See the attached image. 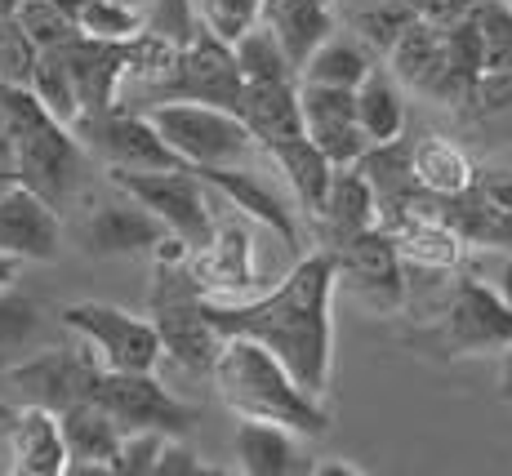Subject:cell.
<instances>
[{"instance_id": "cell-29", "label": "cell", "mask_w": 512, "mask_h": 476, "mask_svg": "<svg viewBox=\"0 0 512 476\" xmlns=\"http://www.w3.org/2000/svg\"><path fill=\"white\" fill-rule=\"evenodd\" d=\"M45 330V312L32 294L0 285V365H14L36 352Z\"/></svg>"}, {"instance_id": "cell-37", "label": "cell", "mask_w": 512, "mask_h": 476, "mask_svg": "<svg viewBox=\"0 0 512 476\" xmlns=\"http://www.w3.org/2000/svg\"><path fill=\"white\" fill-rule=\"evenodd\" d=\"M161 445H165V432H156V428H130V432H121L112 472L116 476H152Z\"/></svg>"}, {"instance_id": "cell-30", "label": "cell", "mask_w": 512, "mask_h": 476, "mask_svg": "<svg viewBox=\"0 0 512 476\" xmlns=\"http://www.w3.org/2000/svg\"><path fill=\"white\" fill-rule=\"evenodd\" d=\"M352 36L370 49L374 58H383L392 49V41L401 36V27L415 18V5L410 0H357V5L343 9Z\"/></svg>"}, {"instance_id": "cell-6", "label": "cell", "mask_w": 512, "mask_h": 476, "mask_svg": "<svg viewBox=\"0 0 512 476\" xmlns=\"http://www.w3.org/2000/svg\"><path fill=\"white\" fill-rule=\"evenodd\" d=\"M419 347H432L441 356H481V352H504L512 343V299L490 290L477 276H459L450 285L441 316L423 334H415Z\"/></svg>"}, {"instance_id": "cell-17", "label": "cell", "mask_w": 512, "mask_h": 476, "mask_svg": "<svg viewBox=\"0 0 512 476\" xmlns=\"http://www.w3.org/2000/svg\"><path fill=\"white\" fill-rule=\"evenodd\" d=\"M165 223L152 210H143L134 196H116V201H98L81 223V245L98 259L107 254H143L165 241Z\"/></svg>"}, {"instance_id": "cell-38", "label": "cell", "mask_w": 512, "mask_h": 476, "mask_svg": "<svg viewBox=\"0 0 512 476\" xmlns=\"http://www.w3.org/2000/svg\"><path fill=\"white\" fill-rule=\"evenodd\" d=\"M143 27L165 36V41L183 45L196 32V0H156V9L143 18Z\"/></svg>"}, {"instance_id": "cell-40", "label": "cell", "mask_w": 512, "mask_h": 476, "mask_svg": "<svg viewBox=\"0 0 512 476\" xmlns=\"http://www.w3.org/2000/svg\"><path fill=\"white\" fill-rule=\"evenodd\" d=\"M410 5H415V14L428 18V23L450 27V23H459V18H468L477 0H410Z\"/></svg>"}, {"instance_id": "cell-13", "label": "cell", "mask_w": 512, "mask_h": 476, "mask_svg": "<svg viewBox=\"0 0 512 476\" xmlns=\"http://www.w3.org/2000/svg\"><path fill=\"white\" fill-rule=\"evenodd\" d=\"M441 223L481 250H512V170H472L464 192L441 196Z\"/></svg>"}, {"instance_id": "cell-24", "label": "cell", "mask_w": 512, "mask_h": 476, "mask_svg": "<svg viewBox=\"0 0 512 476\" xmlns=\"http://www.w3.org/2000/svg\"><path fill=\"white\" fill-rule=\"evenodd\" d=\"M334 9H339L334 0H272V5H263V23L277 32L285 58L294 63V72H299L312 49L334 32V23H339Z\"/></svg>"}, {"instance_id": "cell-1", "label": "cell", "mask_w": 512, "mask_h": 476, "mask_svg": "<svg viewBox=\"0 0 512 476\" xmlns=\"http://www.w3.org/2000/svg\"><path fill=\"white\" fill-rule=\"evenodd\" d=\"M334 254L312 250L308 259L290 267V276L277 281L268 294L245 303H210L205 312L228 339H250L263 352H272L299 388L326 396L334 370Z\"/></svg>"}, {"instance_id": "cell-25", "label": "cell", "mask_w": 512, "mask_h": 476, "mask_svg": "<svg viewBox=\"0 0 512 476\" xmlns=\"http://www.w3.org/2000/svg\"><path fill=\"white\" fill-rule=\"evenodd\" d=\"M263 152H268L272 165L285 174L294 205H299L308 218L317 214L321 196H326V187H330V174H334V165L317 152V143H312L308 134H294V138H281V143L263 147Z\"/></svg>"}, {"instance_id": "cell-31", "label": "cell", "mask_w": 512, "mask_h": 476, "mask_svg": "<svg viewBox=\"0 0 512 476\" xmlns=\"http://www.w3.org/2000/svg\"><path fill=\"white\" fill-rule=\"evenodd\" d=\"M410 170H415L419 187L432 196H455L468 187L472 165L459 147L441 143V138H423V143L410 147Z\"/></svg>"}, {"instance_id": "cell-20", "label": "cell", "mask_w": 512, "mask_h": 476, "mask_svg": "<svg viewBox=\"0 0 512 476\" xmlns=\"http://www.w3.org/2000/svg\"><path fill=\"white\" fill-rule=\"evenodd\" d=\"M63 58H67V72H72L81 112H103V107L116 103L125 72H130V49H125V41L76 36V41L63 45Z\"/></svg>"}, {"instance_id": "cell-10", "label": "cell", "mask_w": 512, "mask_h": 476, "mask_svg": "<svg viewBox=\"0 0 512 476\" xmlns=\"http://www.w3.org/2000/svg\"><path fill=\"white\" fill-rule=\"evenodd\" d=\"M72 134L107 170H170V165H179L170 147L161 143L156 125L147 121V112H130L121 103L103 107V112H81L72 121Z\"/></svg>"}, {"instance_id": "cell-7", "label": "cell", "mask_w": 512, "mask_h": 476, "mask_svg": "<svg viewBox=\"0 0 512 476\" xmlns=\"http://www.w3.org/2000/svg\"><path fill=\"white\" fill-rule=\"evenodd\" d=\"M241 89H245V81H241V72H236L232 45L196 23V32L174 49L170 72L152 85V98L156 103L183 98V103H210V107L236 112V107H241Z\"/></svg>"}, {"instance_id": "cell-11", "label": "cell", "mask_w": 512, "mask_h": 476, "mask_svg": "<svg viewBox=\"0 0 512 476\" xmlns=\"http://www.w3.org/2000/svg\"><path fill=\"white\" fill-rule=\"evenodd\" d=\"M94 401L121 423V432L156 428L165 436H187L196 423L192 405H183L170 388H161L152 379V370H103L98 374Z\"/></svg>"}, {"instance_id": "cell-2", "label": "cell", "mask_w": 512, "mask_h": 476, "mask_svg": "<svg viewBox=\"0 0 512 476\" xmlns=\"http://www.w3.org/2000/svg\"><path fill=\"white\" fill-rule=\"evenodd\" d=\"M214 388H219L223 405L241 419L259 423H281V428L299 436H321L330 428V410L321 405V396L294 383V374L285 370L272 352H263L250 339H228L214 361Z\"/></svg>"}, {"instance_id": "cell-14", "label": "cell", "mask_w": 512, "mask_h": 476, "mask_svg": "<svg viewBox=\"0 0 512 476\" xmlns=\"http://www.w3.org/2000/svg\"><path fill=\"white\" fill-rule=\"evenodd\" d=\"M299 112H303V134L317 143V152L326 156L330 165H357L361 152L370 147L357 125L352 89L299 81Z\"/></svg>"}, {"instance_id": "cell-23", "label": "cell", "mask_w": 512, "mask_h": 476, "mask_svg": "<svg viewBox=\"0 0 512 476\" xmlns=\"http://www.w3.org/2000/svg\"><path fill=\"white\" fill-rule=\"evenodd\" d=\"M241 125L259 147H272L281 138L303 134V112H299V81H263L241 89V107H236Z\"/></svg>"}, {"instance_id": "cell-4", "label": "cell", "mask_w": 512, "mask_h": 476, "mask_svg": "<svg viewBox=\"0 0 512 476\" xmlns=\"http://www.w3.org/2000/svg\"><path fill=\"white\" fill-rule=\"evenodd\" d=\"M147 121L156 125L161 143L174 152L179 165L192 170H210V165H245L250 152L259 143L250 138V130L241 125V116L228 107H210V103H152Z\"/></svg>"}, {"instance_id": "cell-22", "label": "cell", "mask_w": 512, "mask_h": 476, "mask_svg": "<svg viewBox=\"0 0 512 476\" xmlns=\"http://www.w3.org/2000/svg\"><path fill=\"white\" fill-rule=\"evenodd\" d=\"M236 468L245 476H312V454H303L299 432L281 428V423L245 419L232 436Z\"/></svg>"}, {"instance_id": "cell-19", "label": "cell", "mask_w": 512, "mask_h": 476, "mask_svg": "<svg viewBox=\"0 0 512 476\" xmlns=\"http://www.w3.org/2000/svg\"><path fill=\"white\" fill-rule=\"evenodd\" d=\"M312 223H317V241L326 245V250H339L343 241H352V236L379 227L374 192H370L366 174H361L357 165H334L330 187H326V196H321Z\"/></svg>"}, {"instance_id": "cell-9", "label": "cell", "mask_w": 512, "mask_h": 476, "mask_svg": "<svg viewBox=\"0 0 512 476\" xmlns=\"http://www.w3.org/2000/svg\"><path fill=\"white\" fill-rule=\"evenodd\" d=\"M9 388L23 396V405H41L49 414H63L76 401H94L103 365L90 347H36L32 356L5 365Z\"/></svg>"}, {"instance_id": "cell-33", "label": "cell", "mask_w": 512, "mask_h": 476, "mask_svg": "<svg viewBox=\"0 0 512 476\" xmlns=\"http://www.w3.org/2000/svg\"><path fill=\"white\" fill-rule=\"evenodd\" d=\"M468 18L481 41V72H504V67H512V5L508 0H477Z\"/></svg>"}, {"instance_id": "cell-34", "label": "cell", "mask_w": 512, "mask_h": 476, "mask_svg": "<svg viewBox=\"0 0 512 476\" xmlns=\"http://www.w3.org/2000/svg\"><path fill=\"white\" fill-rule=\"evenodd\" d=\"M14 18L36 49H58V45L81 36L72 23V14H67L58 0H14Z\"/></svg>"}, {"instance_id": "cell-39", "label": "cell", "mask_w": 512, "mask_h": 476, "mask_svg": "<svg viewBox=\"0 0 512 476\" xmlns=\"http://www.w3.org/2000/svg\"><path fill=\"white\" fill-rule=\"evenodd\" d=\"M152 476H210V468L201 463V454L192 445H183V436H165Z\"/></svg>"}, {"instance_id": "cell-28", "label": "cell", "mask_w": 512, "mask_h": 476, "mask_svg": "<svg viewBox=\"0 0 512 476\" xmlns=\"http://www.w3.org/2000/svg\"><path fill=\"white\" fill-rule=\"evenodd\" d=\"M232 58H236V72H241L245 85L299 81V72H294V63L285 58V49L277 41V32H272L263 18L254 27H245V32L232 41Z\"/></svg>"}, {"instance_id": "cell-21", "label": "cell", "mask_w": 512, "mask_h": 476, "mask_svg": "<svg viewBox=\"0 0 512 476\" xmlns=\"http://www.w3.org/2000/svg\"><path fill=\"white\" fill-rule=\"evenodd\" d=\"M58 432H63L67 472H72V476L112 472L116 445H121V423H116L98 401L67 405V410L58 414Z\"/></svg>"}, {"instance_id": "cell-32", "label": "cell", "mask_w": 512, "mask_h": 476, "mask_svg": "<svg viewBox=\"0 0 512 476\" xmlns=\"http://www.w3.org/2000/svg\"><path fill=\"white\" fill-rule=\"evenodd\" d=\"M41 107L54 121L72 125L81 116V103H76V85H72V72H67V58H63V45L58 49H36V63H32V81H27Z\"/></svg>"}, {"instance_id": "cell-18", "label": "cell", "mask_w": 512, "mask_h": 476, "mask_svg": "<svg viewBox=\"0 0 512 476\" xmlns=\"http://www.w3.org/2000/svg\"><path fill=\"white\" fill-rule=\"evenodd\" d=\"M196 174L205 178V187L214 196H223L241 214H250L254 223L272 227L285 245H299V218H294L290 201L259 170H250V165H210V170H196Z\"/></svg>"}, {"instance_id": "cell-44", "label": "cell", "mask_w": 512, "mask_h": 476, "mask_svg": "<svg viewBox=\"0 0 512 476\" xmlns=\"http://www.w3.org/2000/svg\"><path fill=\"white\" fill-rule=\"evenodd\" d=\"M263 5H272V0H263Z\"/></svg>"}, {"instance_id": "cell-16", "label": "cell", "mask_w": 512, "mask_h": 476, "mask_svg": "<svg viewBox=\"0 0 512 476\" xmlns=\"http://www.w3.org/2000/svg\"><path fill=\"white\" fill-rule=\"evenodd\" d=\"M63 245V223L58 210L45 205L36 192H27L23 183H0V250L23 259H54Z\"/></svg>"}, {"instance_id": "cell-35", "label": "cell", "mask_w": 512, "mask_h": 476, "mask_svg": "<svg viewBox=\"0 0 512 476\" xmlns=\"http://www.w3.org/2000/svg\"><path fill=\"white\" fill-rule=\"evenodd\" d=\"M259 18H263V0H196V23L228 45Z\"/></svg>"}, {"instance_id": "cell-26", "label": "cell", "mask_w": 512, "mask_h": 476, "mask_svg": "<svg viewBox=\"0 0 512 476\" xmlns=\"http://www.w3.org/2000/svg\"><path fill=\"white\" fill-rule=\"evenodd\" d=\"M352 103H357V125L366 134V143H392L406 130V103H401L397 76L388 67L374 63L361 85L352 89Z\"/></svg>"}, {"instance_id": "cell-3", "label": "cell", "mask_w": 512, "mask_h": 476, "mask_svg": "<svg viewBox=\"0 0 512 476\" xmlns=\"http://www.w3.org/2000/svg\"><path fill=\"white\" fill-rule=\"evenodd\" d=\"M0 98H5L9 134H14V174H9V183H23L45 205L63 210L67 196L81 183L85 147L76 143L72 125L54 121L27 85H0Z\"/></svg>"}, {"instance_id": "cell-8", "label": "cell", "mask_w": 512, "mask_h": 476, "mask_svg": "<svg viewBox=\"0 0 512 476\" xmlns=\"http://www.w3.org/2000/svg\"><path fill=\"white\" fill-rule=\"evenodd\" d=\"M58 321L94 352L103 370H156L161 339L156 325L112 303H67Z\"/></svg>"}, {"instance_id": "cell-5", "label": "cell", "mask_w": 512, "mask_h": 476, "mask_svg": "<svg viewBox=\"0 0 512 476\" xmlns=\"http://www.w3.org/2000/svg\"><path fill=\"white\" fill-rule=\"evenodd\" d=\"M116 192L134 196L143 210H152L165 223V232L179 236L187 254H201L214 241V192L192 165L170 170H107Z\"/></svg>"}, {"instance_id": "cell-12", "label": "cell", "mask_w": 512, "mask_h": 476, "mask_svg": "<svg viewBox=\"0 0 512 476\" xmlns=\"http://www.w3.org/2000/svg\"><path fill=\"white\" fill-rule=\"evenodd\" d=\"M334 254V281H343V290L357 294L370 312H397L406 303V272H401V250L383 227L343 241Z\"/></svg>"}, {"instance_id": "cell-42", "label": "cell", "mask_w": 512, "mask_h": 476, "mask_svg": "<svg viewBox=\"0 0 512 476\" xmlns=\"http://www.w3.org/2000/svg\"><path fill=\"white\" fill-rule=\"evenodd\" d=\"M14 276H18V259L0 250V285H14Z\"/></svg>"}, {"instance_id": "cell-15", "label": "cell", "mask_w": 512, "mask_h": 476, "mask_svg": "<svg viewBox=\"0 0 512 476\" xmlns=\"http://www.w3.org/2000/svg\"><path fill=\"white\" fill-rule=\"evenodd\" d=\"M0 441H5L9 472L14 476H63L67 472L58 414L41 410V405L0 410Z\"/></svg>"}, {"instance_id": "cell-43", "label": "cell", "mask_w": 512, "mask_h": 476, "mask_svg": "<svg viewBox=\"0 0 512 476\" xmlns=\"http://www.w3.org/2000/svg\"><path fill=\"white\" fill-rule=\"evenodd\" d=\"M116 5H130V9H143L147 0H116Z\"/></svg>"}, {"instance_id": "cell-41", "label": "cell", "mask_w": 512, "mask_h": 476, "mask_svg": "<svg viewBox=\"0 0 512 476\" xmlns=\"http://www.w3.org/2000/svg\"><path fill=\"white\" fill-rule=\"evenodd\" d=\"M499 392H504V401L512 405V343L504 347V365H499Z\"/></svg>"}, {"instance_id": "cell-36", "label": "cell", "mask_w": 512, "mask_h": 476, "mask_svg": "<svg viewBox=\"0 0 512 476\" xmlns=\"http://www.w3.org/2000/svg\"><path fill=\"white\" fill-rule=\"evenodd\" d=\"M36 45L27 41V32L18 27L14 5L0 14V85H27L32 81Z\"/></svg>"}, {"instance_id": "cell-27", "label": "cell", "mask_w": 512, "mask_h": 476, "mask_svg": "<svg viewBox=\"0 0 512 476\" xmlns=\"http://www.w3.org/2000/svg\"><path fill=\"white\" fill-rule=\"evenodd\" d=\"M374 67V54L357 36H339L330 32L326 41L308 54V63L299 67V81L308 85H339V89H357L361 76Z\"/></svg>"}]
</instances>
